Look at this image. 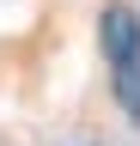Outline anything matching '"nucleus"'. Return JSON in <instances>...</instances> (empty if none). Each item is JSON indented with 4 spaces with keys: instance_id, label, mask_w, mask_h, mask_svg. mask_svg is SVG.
Masks as SVG:
<instances>
[{
    "instance_id": "1",
    "label": "nucleus",
    "mask_w": 140,
    "mask_h": 146,
    "mask_svg": "<svg viewBox=\"0 0 140 146\" xmlns=\"http://www.w3.org/2000/svg\"><path fill=\"white\" fill-rule=\"evenodd\" d=\"M98 49L110 61V85H116V104L140 122V12L128 0H110L98 12Z\"/></svg>"
}]
</instances>
